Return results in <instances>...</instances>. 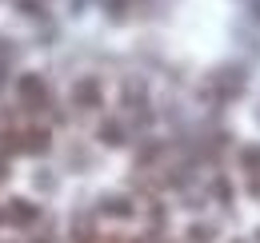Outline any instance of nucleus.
<instances>
[{
    "mask_svg": "<svg viewBox=\"0 0 260 243\" xmlns=\"http://www.w3.org/2000/svg\"><path fill=\"white\" fill-rule=\"evenodd\" d=\"M104 212H112V215H132V208H128V199H104Z\"/></svg>",
    "mask_w": 260,
    "mask_h": 243,
    "instance_id": "obj_5",
    "label": "nucleus"
},
{
    "mask_svg": "<svg viewBox=\"0 0 260 243\" xmlns=\"http://www.w3.org/2000/svg\"><path fill=\"white\" fill-rule=\"evenodd\" d=\"M72 104H80V108H100V80L96 76H80V80L72 84Z\"/></svg>",
    "mask_w": 260,
    "mask_h": 243,
    "instance_id": "obj_1",
    "label": "nucleus"
},
{
    "mask_svg": "<svg viewBox=\"0 0 260 243\" xmlns=\"http://www.w3.org/2000/svg\"><path fill=\"white\" fill-rule=\"evenodd\" d=\"M252 12H256V20H260V0H252Z\"/></svg>",
    "mask_w": 260,
    "mask_h": 243,
    "instance_id": "obj_7",
    "label": "nucleus"
},
{
    "mask_svg": "<svg viewBox=\"0 0 260 243\" xmlns=\"http://www.w3.org/2000/svg\"><path fill=\"white\" fill-rule=\"evenodd\" d=\"M100 144H108V148H120V144H124V132H120V124H100Z\"/></svg>",
    "mask_w": 260,
    "mask_h": 243,
    "instance_id": "obj_4",
    "label": "nucleus"
},
{
    "mask_svg": "<svg viewBox=\"0 0 260 243\" xmlns=\"http://www.w3.org/2000/svg\"><path fill=\"white\" fill-rule=\"evenodd\" d=\"M16 92H20V100H28V104H44V100H48V84H44L36 72H24V76L16 80Z\"/></svg>",
    "mask_w": 260,
    "mask_h": 243,
    "instance_id": "obj_2",
    "label": "nucleus"
},
{
    "mask_svg": "<svg viewBox=\"0 0 260 243\" xmlns=\"http://www.w3.org/2000/svg\"><path fill=\"white\" fill-rule=\"evenodd\" d=\"M4 168H8V164H4V155H0V180H4V176H8V172H4Z\"/></svg>",
    "mask_w": 260,
    "mask_h": 243,
    "instance_id": "obj_6",
    "label": "nucleus"
},
{
    "mask_svg": "<svg viewBox=\"0 0 260 243\" xmlns=\"http://www.w3.org/2000/svg\"><path fill=\"white\" fill-rule=\"evenodd\" d=\"M8 219H12V223H32L36 208L28 204V199H8Z\"/></svg>",
    "mask_w": 260,
    "mask_h": 243,
    "instance_id": "obj_3",
    "label": "nucleus"
}]
</instances>
